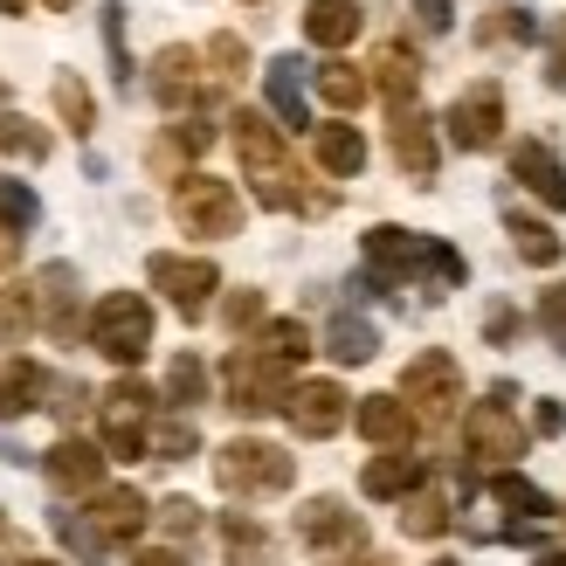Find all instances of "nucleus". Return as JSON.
I'll return each instance as SVG.
<instances>
[{
	"instance_id": "1",
	"label": "nucleus",
	"mask_w": 566,
	"mask_h": 566,
	"mask_svg": "<svg viewBox=\"0 0 566 566\" xmlns=\"http://www.w3.org/2000/svg\"><path fill=\"white\" fill-rule=\"evenodd\" d=\"M235 153H242L249 174H256V201H263V208H304V193L291 187L297 174L283 166V146H276V125H270V118H256V111H235Z\"/></svg>"
},
{
	"instance_id": "2",
	"label": "nucleus",
	"mask_w": 566,
	"mask_h": 566,
	"mask_svg": "<svg viewBox=\"0 0 566 566\" xmlns=\"http://www.w3.org/2000/svg\"><path fill=\"white\" fill-rule=\"evenodd\" d=\"M291 476H297V463L283 457L276 442H249V436H235V442L214 457V484L235 491V497H276V491H291Z\"/></svg>"
},
{
	"instance_id": "3",
	"label": "nucleus",
	"mask_w": 566,
	"mask_h": 566,
	"mask_svg": "<svg viewBox=\"0 0 566 566\" xmlns=\"http://www.w3.org/2000/svg\"><path fill=\"white\" fill-rule=\"evenodd\" d=\"M91 346L104 359H118V366H138V359H146V346H153V304L138 297V291L97 297V311H91Z\"/></svg>"
},
{
	"instance_id": "4",
	"label": "nucleus",
	"mask_w": 566,
	"mask_h": 566,
	"mask_svg": "<svg viewBox=\"0 0 566 566\" xmlns=\"http://www.w3.org/2000/svg\"><path fill=\"white\" fill-rule=\"evenodd\" d=\"M174 214H180L187 235L221 242V235L242 229V193H235L229 180H214V174H180V187H174Z\"/></svg>"
},
{
	"instance_id": "5",
	"label": "nucleus",
	"mask_w": 566,
	"mask_h": 566,
	"mask_svg": "<svg viewBox=\"0 0 566 566\" xmlns=\"http://www.w3.org/2000/svg\"><path fill=\"white\" fill-rule=\"evenodd\" d=\"M221 380H229V408H235V415H270V408L291 401V366L270 359V353H256V346L229 353Z\"/></svg>"
},
{
	"instance_id": "6",
	"label": "nucleus",
	"mask_w": 566,
	"mask_h": 566,
	"mask_svg": "<svg viewBox=\"0 0 566 566\" xmlns=\"http://www.w3.org/2000/svg\"><path fill=\"white\" fill-rule=\"evenodd\" d=\"M104 449L111 457H146L153 449V394L138 387V380H118L104 394Z\"/></svg>"
},
{
	"instance_id": "7",
	"label": "nucleus",
	"mask_w": 566,
	"mask_h": 566,
	"mask_svg": "<svg viewBox=\"0 0 566 566\" xmlns=\"http://www.w3.org/2000/svg\"><path fill=\"white\" fill-rule=\"evenodd\" d=\"M401 401H408L415 415H429V421H449V415H457V401H463L457 359H449L442 346L415 353V359H408V394H401Z\"/></svg>"
},
{
	"instance_id": "8",
	"label": "nucleus",
	"mask_w": 566,
	"mask_h": 566,
	"mask_svg": "<svg viewBox=\"0 0 566 566\" xmlns=\"http://www.w3.org/2000/svg\"><path fill=\"white\" fill-rule=\"evenodd\" d=\"M449 146H463V153H491L497 138H504V91L497 83H470V91L449 104Z\"/></svg>"
},
{
	"instance_id": "9",
	"label": "nucleus",
	"mask_w": 566,
	"mask_h": 566,
	"mask_svg": "<svg viewBox=\"0 0 566 566\" xmlns=\"http://www.w3.org/2000/svg\"><path fill=\"white\" fill-rule=\"evenodd\" d=\"M146 276H153V291H166L174 311H187V318H201L214 304V291H221V270L208 256H153Z\"/></svg>"
},
{
	"instance_id": "10",
	"label": "nucleus",
	"mask_w": 566,
	"mask_h": 566,
	"mask_svg": "<svg viewBox=\"0 0 566 566\" xmlns=\"http://www.w3.org/2000/svg\"><path fill=\"white\" fill-rule=\"evenodd\" d=\"M470 457H491V463H512V457H525V421L512 415V387H497L491 401H476V415H470Z\"/></svg>"
},
{
	"instance_id": "11",
	"label": "nucleus",
	"mask_w": 566,
	"mask_h": 566,
	"mask_svg": "<svg viewBox=\"0 0 566 566\" xmlns=\"http://www.w3.org/2000/svg\"><path fill=\"white\" fill-rule=\"evenodd\" d=\"M421 263H429V235H408V229H394V221L366 229V283H374V291L415 276Z\"/></svg>"
},
{
	"instance_id": "12",
	"label": "nucleus",
	"mask_w": 566,
	"mask_h": 566,
	"mask_svg": "<svg viewBox=\"0 0 566 566\" xmlns=\"http://www.w3.org/2000/svg\"><path fill=\"white\" fill-rule=\"evenodd\" d=\"M283 415L297 421V436H311V442H325V436H338L346 429V387L338 380H304V387H291V401H283Z\"/></svg>"
},
{
	"instance_id": "13",
	"label": "nucleus",
	"mask_w": 566,
	"mask_h": 566,
	"mask_svg": "<svg viewBox=\"0 0 566 566\" xmlns=\"http://www.w3.org/2000/svg\"><path fill=\"white\" fill-rule=\"evenodd\" d=\"M42 476H49V484L63 491V497H97V491H104V449L63 436V442H55L49 457H42Z\"/></svg>"
},
{
	"instance_id": "14",
	"label": "nucleus",
	"mask_w": 566,
	"mask_h": 566,
	"mask_svg": "<svg viewBox=\"0 0 566 566\" xmlns=\"http://www.w3.org/2000/svg\"><path fill=\"white\" fill-rule=\"evenodd\" d=\"M297 539L311 553H346V546H359V512H346L338 497H311L297 512Z\"/></svg>"
},
{
	"instance_id": "15",
	"label": "nucleus",
	"mask_w": 566,
	"mask_h": 566,
	"mask_svg": "<svg viewBox=\"0 0 566 566\" xmlns=\"http://www.w3.org/2000/svg\"><path fill=\"white\" fill-rule=\"evenodd\" d=\"M146 497L138 491H97L91 497V532H97V546H132L138 532H146Z\"/></svg>"
},
{
	"instance_id": "16",
	"label": "nucleus",
	"mask_w": 566,
	"mask_h": 566,
	"mask_svg": "<svg viewBox=\"0 0 566 566\" xmlns=\"http://www.w3.org/2000/svg\"><path fill=\"white\" fill-rule=\"evenodd\" d=\"M353 421H359V436L380 442V449H408V436H415V408L401 401V394H366V401L353 408Z\"/></svg>"
},
{
	"instance_id": "17",
	"label": "nucleus",
	"mask_w": 566,
	"mask_h": 566,
	"mask_svg": "<svg viewBox=\"0 0 566 566\" xmlns=\"http://www.w3.org/2000/svg\"><path fill=\"white\" fill-rule=\"evenodd\" d=\"M512 180H518L525 193H539L546 208H566V166L553 159V146H539V138L512 146Z\"/></svg>"
},
{
	"instance_id": "18",
	"label": "nucleus",
	"mask_w": 566,
	"mask_h": 566,
	"mask_svg": "<svg viewBox=\"0 0 566 566\" xmlns=\"http://www.w3.org/2000/svg\"><path fill=\"white\" fill-rule=\"evenodd\" d=\"M35 318L55 332V338H76V270L70 263H49L35 276Z\"/></svg>"
},
{
	"instance_id": "19",
	"label": "nucleus",
	"mask_w": 566,
	"mask_h": 566,
	"mask_svg": "<svg viewBox=\"0 0 566 566\" xmlns=\"http://www.w3.org/2000/svg\"><path fill=\"white\" fill-rule=\"evenodd\" d=\"M394 159H401L408 180H436V132H429V118H421L415 104L394 111Z\"/></svg>"
},
{
	"instance_id": "20",
	"label": "nucleus",
	"mask_w": 566,
	"mask_h": 566,
	"mask_svg": "<svg viewBox=\"0 0 566 566\" xmlns=\"http://www.w3.org/2000/svg\"><path fill=\"white\" fill-rule=\"evenodd\" d=\"M359 28H366L359 0H311V8H304V35L318 42V49H346Z\"/></svg>"
},
{
	"instance_id": "21",
	"label": "nucleus",
	"mask_w": 566,
	"mask_h": 566,
	"mask_svg": "<svg viewBox=\"0 0 566 566\" xmlns=\"http://www.w3.org/2000/svg\"><path fill=\"white\" fill-rule=\"evenodd\" d=\"M311 159H318L332 180H353L359 166H366V138H359V125H318V132H311Z\"/></svg>"
},
{
	"instance_id": "22",
	"label": "nucleus",
	"mask_w": 566,
	"mask_h": 566,
	"mask_svg": "<svg viewBox=\"0 0 566 566\" xmlns=\"http://www.w3.org/2000/svg\"><path fill=\"white\" fill-rule=\"evenodd\" d=\"M263 91H270V111L283 118V132H311V104H304V83H297V55H276L270 76H263Z\"/></svg>"
},
{
	"instance_id": "23",
	"label": "nucleus",
	"mask_w": 566,
	"mask_h": 566,
	"mask_svg": "<svg viewBox=\"0 0 566 566\" xmlns=\"http://www.w3.org/2000/svg\"><path fill=\"white\" fill-rule=\"evenodd\" d=\"M415 83H421V63H415L401 42H387V49L374 55V91H380L394 111H401V104H415Z\"/></svg>"
},
{
	"instance_id": "24",
	"label": "nucleus",
	"mask_w": 566,
	"mask_h": 566,
	"mask_svg": "<svg viewBox=\"0 0 566 566\" xmlns=\"http://www.w3.org/2000/svg\"><path fill=\"white\" fill-rule=\"evenodd\" d=\"M193 76H201V55L193 49H159V63H153V91L166 111H180L193 97Z\"/></svg>"
},
{
	"instance_id": "25",
	"label": "nucleus",
	"mask_w": 566,
	"mask_h": 566,
	"mask_svg": "<svg viewBox=\"0 0 566 566\" xmlns=\"http://www.w3.org/2000/svg\"><path fill=\"white\" fill-rule=\"evenodd\" d=\"M325 353L338 359V366H366L380 353V332L366 325V318H353V311H338V318L325 325Z\"/></svg>"
},
{
	"instance_id": "26",
	"label": "nucleus",
	"mask_w": 566,
	"mask_h": 566,
	"mask_svg": "<svg viewBox=\"0 0 566 566\" xmlns=\"http://www.w3.org/2000/svg\"><path fill=\"white\" fill-rule=\"evenodd\" d=\"M42 394H49V374H42V366H28V359H8V366H0V421L42 408Z\"/></svg>"
},
{
	"instance_id": "27",
	"label": "nucleus",
	"mask_w": 566,
	"mask_h": 566,
	"mask_svg": "<svg viewBox=\"0 0 566 566\" xmlns=\"http://www.w3.org/2000/svg\"><path fill=\"white\" fill-rule=\"evenodd\" d=\"M366 497H408L421 484V457H408V449H394V457H374L366 463Z\"/></svg>"
},
{
	"instance_id": "28",
	"label": "nucleus",
	"mask_w": 566,
	"mask_h": 566,
	"mask_svg": "<svg viewBox=\"0 0 566 566\" xmlns=\"http://www.w3.org/2000/svg\"><path fill=\"white\" fill-rule=\"evenodd\" d=\"M504 229H512V249H518V256H525V263H539V270H553V263L566 256V242L546 229V221H532L525 208H512V214H504Z\"/></svg>"
},
{
	"instance_id": "29",
	"label": "nucleus",
	"mask_w": 566,
	"mask_h": 566,
	"mask_svg": "<svg viewBox=\"0 0 566 566\" xmlns=\"http://www.w3.org/2000/svg\"><path fill=\"white\" fill-rule=\"evenodd\" d=\"M366 91H374V76L353 70V63H325V70H318V97H325L332 111H359Z\"/></svg>"
},
{
	"instance_id": "30",
	"label": "nucleus",
	"mask_w": 566,
	"mask_h": 566,
	"mask_svg": "<svg viewBox=\"0 0 566 566\" xmlns=\"http://www.w3.org/2000/svg\"><path fill=\"white\" fill-rule=\"evenodd\" d=\"M221 539H229V566H263V553H270L263 525L249 518V512H229V518H221Z\"/></svg>"
},
{
	"instance_id": "31",
	"label": "nucleus",
	"mask_w": 566,
	"mask_h": 566,
	"mask_svg": "<svg viewBox=\"0 0 566 566\" xmlns=\"http://www.w3.org/2000/svg\"><path fill=\"white\" fill-rule=\"evenodd\" d=\"M166 401H174V408H193V401H208V366L193 359V353H180L174 366H166Z\"/></svg>"
},
{
	"instance_id": "32",
	"label": "nucleus",
	"mask_w": 566,
	"mask_h": 566,
	"mask_svg": "<svg viewBox=\"0 0 566 566\" xmlns=\"http://www.w3.org/2000/svg\"><path fill=\"white\" fill-rule=\"evenodd\" d=\"M256 353H270V359H283V366H297V359L311 353V332H304L297 318H276V325H263Z\"/></svg>"
},
{
	"instance_id": "33",
	"label": "nucleus",
	"mask_w": 566,
	"mask_h": 566,
	"mask_svg": "<svg viewBox=\"0 0 566 566\" xmlns=\"http://www.w3.org/2000/svg\"><path fill=\"white\" fill-rule=\"evenodd\" d=\"M55 111H63L70 132H91L97 125V104H91V91H83V76H55Z\"/></svg>"
},
{
	"instance_id": "34",
	"label": "nucleus",
	"mask_w": 566,
	"mask_h": 566,
	"mask_svg": "<svg viewBox=\"0 0 566 566\" xmlns=\"http://www.w3.org/2000/svg\"><path fill=\"white\" fill-rule=\"evenodd\" d=\"M401 532H408V539H436V532H449V504H442L436 491H429V497H408Z\"/></svg>"
},
{
	"instance_id": "35",
	"label": "nucleus",
	"mask_w": 566,
	"mask_h": 566,
	"mask_svg": "<svg viewBox=\"0 0 566 566\" xmlns=\"http://www.w3.org/2000/svg\"><path fill=\"white\" fill-rule=\"evenodd\" d=\"M28 325H35V291H0V346H21Z\"/></svg>"
},
{
	"instance_id": "36",
	"label": "nucleus",
	"mask_w": 566,
	"mask_h": 566,
	"mask_svg": "<svg viewBox=\"0 0 566 566\" xmlns=\"http://www.w3.org/2000/svg\"><path fill=\"white\" fill-rule=\"evenodd\" d=\"M193 449H201V436H193V421H159V429H153V457L159 463H180V457H193Z\"/></svg>"
},
{
	"instance_id": "37",
	"label": "nucleus",
	"mask_w": 566,
	"mask_h": 566,
	"mask_svg": "<svg viewBox=\"0 0 566 566\" xmlns=\"http://www.w3.org/2000/svg\"><path fill=\"white\" fill-rule=\"evenodd\" d=\"M532 318H539V332L553 338V353H566V283L539 291V311H532Z\"/></svg>"
},
{
	"instance_id": "38",
	"label": "nucleus",
	"mask_w": 566,
	"mask_h": 566,
	"mask_svg": "<svg viewBox=\"0 0 566 566\" xmlns=\"http://www.w3.org/2000/svg\"><path fill=\"white\" fill-rule=\"evenodd\" d=\"M42 208H35V193H28L21 180H0V229H28Z\"/></svg>"
},
{
	"instance_id": "39",
	"label": "nucleus",
	"mask_w": 566,
	"mask_h": 566,
	"mask_svg": "<svg viewBox=\"0 0 566 566\" xmlns=\"http://www.w3.org/2000/svg\"><path fill=\"white\" fill-rule=\"evenodd\" d=\"M104 42H111V70L132 83V55H125V0H104Z\"/></svg>"
},
{
	"instance_id": "40",
	"label": "nucleus",
	"mask_w": 566,
	"mask_h": 566,
	"mask_svg": "<svg viewBox=\"0 0 566 566\" xmlns=\"http://www.w3.org/2000/svg\"><path fill=\"white\" fill-rule=\"evenodd\" d=\"M0 146H8V153H21V159H49V132L21 125V118H0Z\"/></svg>"
},
{
	"instance_id": "41",
	"label": "nucleus",
	"mask_w": 566,
	"mask_h": 566,
	"mask_svg": "<svg viewBox=\"0 0 566 566\" xmlns=\"http://www.w3.org/2000/svg\"><path fill=\"white\" fill-rule=\"evenodd\" d=\"M476 35H484V42H532V35H539V21H532V14H491Z\"/></svg>"
},
{
	"instance_id": "42",
	"label": "nucleus",
	"mask_w": 566,
	"mask_h": 566,
	"mask_svg": "<svg viewBox=\"0 0 566 566\" xmlns=\"http://www.w3.org/2000/svg\"><path fill=\"white\" fill-rule=\"evenodd\" d=\"M208 63H214L221 76H242V63H249V49H242L235 35H214V42H208Z\"/></svg>"
},
{
	"instance_id": "43",
	"label": "nucleus",
	"mask_w": 566,
	"mask_h": 566,
	"mask_svg": "<svg viewBox=\"0 0 566 566\" xmlns=\"http://www.w3.org/2000/svg\"><path fill=\"white\" fill-rule=\"evenodd\" d=\"M159 525H166V532H180V539H187V532L201 525V512H193L187 497H166V504H159Z\"/></svg>"
},
{
	"instance_id": "44",
	"label": "nucleus",
	"mask_w": 566,
	"mask_h": 566,
	"mask_svg": "<svg viewBox=\"0 0 566 566\" xmlns=\"http://www.w3.org/2000/svg\"><path fill=\"white\" fill-rule=\"evenodd\" d=\"M256 318H263V291H235L229 297V325L242 332V325H256Z\"/></svg>"
},
{
	"instance_id": "45",
	"label": "nucleus",
	"mask_w": 566,
	"mask_h": 566,
	"mask_svg": "<svg viewBox=\"0 0 566 566\" xmlns=\"http://www.w3.org/2000/svg\"><path fill=\"white\" fill-rule=\"evenodd\" d=\"M512 332H518V311H512V304H491V318H484V338H491V346H504Z\"/></svg>"
},
{
	"instance_id": "46",
	"label": "nucleus",
	"mask_w": 566,
	"mask_h": 566,
	"mask_svg": "<svg viewBox=\"0 0 566 566\" xmlns=\"http://www.w3.org/2000/svg\"><path fill=\"white\" fill-rule=\"evenodd\" d=\"M415 14H421V28H429V35H442V28L457 21V14H449V0H415Z\"/></svg>"
},
{
	"instance_id": "47",
	"label": "nucleus",
	"mask_w": 566,
	"mask_h": 566,
	"mask_svg": "<svg viewBox=\"0 0 566 566\" xmlns=\"http://www.w3.org/2000/svg\"><path fill=\"white\" fill-rule=\"evenodd\" d=\"M546 76H553V91H566V28L553 35V55H546Z\"/></svg>"
},
{
	"instance_id": "48",
	"label": "nucleus",
	"mask_w": 566,
	"mask_h": 566,
	"mask_svg": "<svg viewBox=\"0 0 566 566\" xmlns=\"http://www.w3.org/2000/svg\"><path fill=\"white\" fill-rule=\"evenodd\" d=\"M132 566H187V559H180V553H174V546H146V553H138V559H132Z\"/></svg>"
},
{
	"instance_id": "49",
	"label": "nucleus",
	"mask_w": 566,
	"mask_h": 566,
	"mask_svg": "<svg viewBox=\"0 0 566 566\" xmlns=\"http://www.w3.org/2000/svg\"><path fill=\"white\" fill-rule=\"evenodd\" d=\"M539 429H546V436H559V429H566V415H559V401H546V408H539Z\"/></svg>"
},
{
	"instance_id": "50",
	"label": "nucleus",
	"mask_w": 566,
	"mask_h": 566,
	"mask_svg": "<svg viewBox=\"0 0 566 566\" xmlns=\"http://www.w3.org/2000/svg\"><path fill=\"white\" fill-rule=\"evenodd\" d=\"M42 8H49V14H63V8H70V0H42Z\"/></svg>"
},
{
	"instance_id": "51",
	"label": "nucleus",
	"mask_w": 566,
	"mask_h": 566,
	"mask_svg": "<svg viewBox=\"0 0 566 566\" xmlns=\"http://www.w3.org/2000/svg\"><path fill=\"white\" fill-rule=\"evenodd\" d=\"M0 8H8V14H21V8H28V0H0Z\"/></svg>"
},
{
	"instance_id": "52",
	"label": "nucleus",
	"mask_w": 566,
	"mask_h": 566,
	"mask_svg": "<svg viewBox=\"0 0 566 566\" xmlns=\"http://www.w3.org/2000/svg\"><path fill=\"white\" fill-rule=\"evenodd\" d=\"M539 566H566V553H553V559H539Z\"/></svg>"
},
{
	"instance_id": "53",
	"label": "nucleus",
	"mask_w": 566,
	"mask_h": 566,
	"mask_svg": "<svg viewBox=\"0 0 566 566\" xmlns=\"http://www.w3.org/2000/svg\"><path fill=\"white\" fill-rule=\"evenodd\" d=\"M28 566H55V559H28Z\"/></svg>"
},
{
	"instance_id": "54",
	"label": "nucleus",
	"mask_w": 566,
	"mask_h": 566,
	"mask_svg": "<svg viewBox=\"0 0 566 566\" xmlns=\"http://www.w3.org/2000/svg\"><path fill=\"white\" fill-rule=\"evenodd\" d=\"M436 566H457V559H436Z\"/></svg>"
},
{
	"instance_id": "55",
	"label": "nucleus",
	"mask_w": 566,
	"mask_h": 566,
	"mask_svg": "<svg viewBox=\"0 0 566 566\" xmlns=\"http://www.w3.org/2000/svg\"><path fill=\"white\" fill-rule=\"evenodd\" d=\"M366 566H387V559H366Z\"/></svg>"
}]
</instances>
